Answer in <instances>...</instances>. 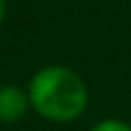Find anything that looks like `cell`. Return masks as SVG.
<instances>
[{"label": "cell", "instance_id": "1", "mask_svg": "<svg viewBox=\"0 0 131 131\" xmlns=\"http://www.w3.org/2000/svg\"><path fill=\"white\" fill-rule=\"evenodd\" d=\"M27 94L31 106L43 119L55 123L78 119L88 104V88L84 80L63 66H47L35 72Z\"/></svg>", "mask_w": 131, "mask_h": 131}, {"label": "cell", "instance_id": "4", "mask_svg": "<svg viewBox=\"0 0 131 131\" xmlns=\"http://www.w3.org/2000/svg\"><path fill=\"white\" fill-rule=\"evenodd\" d=\"M4 14H6V0H0V25L4 20Z\"/></svg>", "mask_w": 131, "mask_h": 131}, {"label": "cell", "instance_id": "3", "mask_svg": "<svg viewBox=\"0 0 131 131\" xmlns=\"http://www.w3.org/2000/svg\"><path fill=\"white\" fill-rule=\"evenodd\" d=\"M90 131H131V125L121 119H104L98 121Z\"/></svg>", "mask_w": 131, "mask_h": 131}, {"label": "cell", "instance_id": "2", "mask_svg": "<svg viewBox=\"0 0 131 131\" xmlns=\"http://www.w3.org/2000/svg\"><path fill=\"white\" fill-rule=\"evenodd\" d=\"M31 106L29 94L14 84H2L0 86V123H16L25 117L27 108Z\"/></svg>", "mask_w": 131, "mask_h": 131}]
</instances>
